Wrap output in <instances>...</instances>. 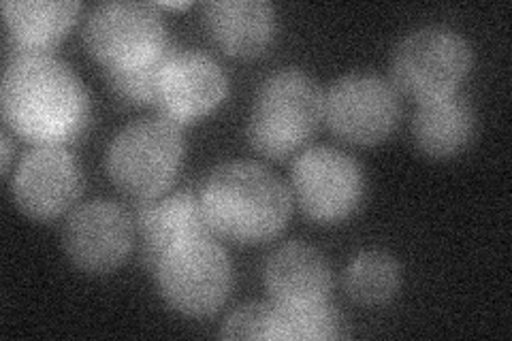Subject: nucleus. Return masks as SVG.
Segmentation results:
<instances>
[{
    "label": "nucleus",
    "instance_id": "obj_20",
    "mask_svg": "<svg viewBox=\"0 0 512 341\" xmlns=\"http://www.w3.org/2000/svg\"><path fill=\"white\" fill-rule=\"evenodd\" d=\"M175 52H178V47L169 41L165 50L148 62L137 64V67H128V69L105 71L111 92L118 96V101L126 105L154 103L158 79L163 75L167 62Z\"/></svg>",
    "mask_w": 512,
    "mask_h": 341
},
{
    "label": "nucleus",
    "instance_id": "obj_4",
    "mask_svg": "<svg viewBox=\"0 0 512 341\" xmlns=\"http://www.w3.org/2000/svg\"><path fill=\"white\" fill-rule=\"evenodd\" d=\"M182 128L165 118H141L114 137L107 171L126 197L148 201L163 197L182 167Z\"/></svg>",
    "mask_w": 512,
    "mask_h": 341
},
{
    "label": "nucleus",
    "instance_id": "obj_10",
    "mask_svg": "<svg viewBox=\"0 0 512 341\" xmlns=\"http://www.w3.org/2000/svg\"><path fill=\"white\" fill-rule=\"evenodd\" d=\"M135 222L131 211L116 201H88L69 216L62 231L64 252L86 273L118 269L133 250Z\"/></svg>",
    "mask_w": 512,
    "mask_h": 341
},
{
    "label": "nucleus",
    "instance_id": "obj_1",
    "mask_svg": "<svg viewBox=\"0 0 512 341\" xmlns=\"http://www.w3.org/2000/svg\"><path fill=\"white\" fill-rule=\"evenodd\" d=\"M0 101L9 131L35 145H67L86 131L90 118L84 84L52 54L11 58Z\"/></svg>",
    "mask_w": 512,
    "mask_h": 341
},
{
    "label": "nucleus",
    "instance_id": "obj_13",
    "mask_svg": "<svg viewBox=\"0 0 512 341\" xmlns=\"http://www.w3.org/2000/svg\"><path fill=\"white\" fill-rule=\"evenodd\" d=\"M131 216L141 237L143 265L152 273H156L165 254L178 243L216 237L205 218L199 192L180 190L167 197L133 201Z\"/></svg>",
    "mask_w": 512,
    "mask_h": 341
},
{
    "label": "nucleus",
    "instance_id": "obj_19",
    "mask_svg": "<svg viewBox=\"0 0 512 341\" xmlns=\"http://www.w3.org/2000/svg\"><path fill=\"white\" fill-rule=\"evenodd\" d=\"M274 305L269 339L316 341L344 337V318L327 301L310 305Z\"/></svg>",
    "mask_w": 512,
    "mask_h": 341
},
{
    "label": "nucleus",
    "instance_id": "obj_14",
    "mask_svg": "<svg viewBox=\"0 0 512 341\" xmlns=\"http://www.w3.org/2000/svg\"><path fill=\"white\" fill-rule=\"evenodd\" d=\"M269 297L278 305L327 301L333 284L327 258L308 243L291 241L269 254L263 269Z\"/></svg>",
    "mask_w": 512,
    "mask_h": 341
},
{
    "label": "nucleus",
    "instance_id": "obj_7",
    "mask_svg": "<svg viewBox=\"0 0 512 341\" xmlns=\"http://www.w3.org/2000/svg\"><path fill=\"white\" fill-rule=\"evenodd\" d=\"M84 43L105 71L137 67L169 45L163 15L148 3H105L92 9Z\"/></svg>",
    "mask_w": 512,
    "mask_h": 341
},
{
    "label": "nucleus",
    "instance_id": "obj_12",
    "mask_svg": "<svg viewBox=\"0 0 512 341\" xmlns=\"http://www.w3.org/2000/svg\"><path fill=\"white\" fill-rule=\"evenodd\" d=\"M13 199L26 216L54 220L73 207L82 175L64 145H37L18 165L11 180Z\"/></svg>",
    "mask_w": 512,
    "mask_h": 341
},
{
    "label": "nucleus",
    "instance_id": "obj_11",
    "mask_svg": "<svg viewBox=\"0 0 512 341\" xmlns=\"http://www.w3.org/2000/svg\"><path fill=\"white\" fill-rule=\"evenodd\" d=\"M227 90V73L214 58L197 50H178L158 79L154 105L160 118L182 128L210 116Z\"/></svg>",
    "mask_w": 512,
    "mask_h": 341
},
{
    "label": "nucleus",
    "instance_id": "obj_5",
    "mask_svg": "<svg viewBox=\"0 0 512 341\" xmlns=\"http://www.w3.org/2000/svg\"><path fill=\"white\" fill-rule=\"evenodd\" d=\"M472 67V50L459 32L444 26L412 30L391 58L395 90L425 103L455 94Z\"/></svg>",
    "mask_w": 512,
    "mask_h": 341
},
{
    "label": "nucleus",
    "instance_id": "obj_2",
    "mask_svg": "<svg viewBox=\"0 0 512 341\" xmlns=\"http://www.w3.org/2000/svg\"><path fill=\"white\" fill-rule=\"evenodd\" d=\"M199 194L214 235L244 246L274 239L291 216L286 184L252 160L224 162L207 177Z\"/></svg>",
    "mask_w": 512,
    "mask_h": 341
},
{
    "label": "nucleus",
    "instance_id": "obj_9",
    "mask_svg": "<svg viewBox=\"0 0 512 341\" xmlns=\"http://www.w3.org/2000/svg\"><path fill=\"white\" fill-rule=\"evenodd\" d=\"M399 96L391 81L372 73H350L333 81L325 94V120L340 139L376 145L399 120Z\"/></svg>",
    "mask_w": 512,
    "mask_h": 341
},
{
    "label": "nucleus",
    "instance_id": "obj_18",
    "mask_svg": "<svg viewBox=\"0 0 512 341\" xmlns=\"http://www.w3.org/2000/svg\"><path fill=\"white\" fill-rule=\"evenodd\" d=\"M399 284H402V269L391 254L382 250H365L357 254L344 275L348 297L370 307L391 301L397 295Z\"/></svg>",
    "mask_w": 512,
    "mask_h": 341
},
{
    "label": "nucleus",
    "instance_id": "obj_8",
    "mask_svg": "<svg viewBox=\"0 0 512 341\" xmlns=\"http://www.w3.org/2000/svg\"><path fill=\"white\" fill-rule=\"evenodd\" d=\"M293 192L310 220L335 224L350 218L363 203L365 175L359 162L346 152L316 145L295 160Z\"/></svg>",
    "mask_w": 512,
    "mask_h": 341
},
{
    "label": "nucleus",
    "instance_id": "obj_22",
    "mask_svg": "<svg viewBox=\"0 0 512 341\" xmlns=\"http://www.w3.org/2000/svg\"><path fill=\"white\" fill-rule=\"evenodd\" d=\"M11 139L7 133H3V173H9V167H11Z\"/></svg>",
    "mask_w": 512,
    "mask_h": 341
},
{
    "label": "nucleus",
    "instance_id": "obj_3",
    "mask_svg": "<svg viewBox=\"0 0 512 341\" xmlns=\"http://www.w3.org/2000/svg\"><path fill=\"white\" fill-rule=\"evenodd\" d=\"M323 120L325 92L308 73L282 69L254 96L248 141L259 154L284 160L306 148Z\"/></svg>",
    "mask_w": 512,
    "mask_h": 341
},
{
    "label": "nucleus",
    "instance_id": "obj_21",
    "mask_svg": "<svg viewBox=\"0 0 512 341\" xmlns=\"http://www.w3.org/2000/svg\"><path fill=\"white\" fill-rule=\"evenodd\" d=\"M271 303H248L235 310L224 322V339H269Z\"/></svg>",
    "mask_w": 512,
    "mask_h": 341
},
{
    "label": "nucleus",
    "instance_id": "obj_16",
    "mask_svg": "<svg viewBox=\"0 0 512 341\" xmlns=\"http://www.w3.org/2000/svg\"><path fill=\"white\" fill-rule=\"evenodd\" d=\"M82 5L75 0H5L9 60L26 54H50L67 37Z\"/></svg>",
    "mask_w": 512,
    "mask_h": 341
},
{
    "label": "nucleus",
    "instance_id": "obj_15",
    "mask_svg": "<svg viewBox=\"0 0 512 341\" xmlns=\"http://www.w3.org/2000/svg\"><path fill=\"white\" fill-rule=\"evenodd\" d=\"M203 22L220 50L237 58L259 56L276 35V11L265 0H214Z\"/></svg>",
    "mask_w": 512,
    "mask_h": 341
},
{
    "label": "nucleus",
    "instance_id": "obj_17",
    "mask_svg": "<svg viewBox=\"0 0 512 341\" xmlns=\"http://www.w3.org/2000/svg\"><path fill=\"white\" fill-rule=\"evenodd\" d=\"M414 143L429 158H453L466 150L474 135V111L459 94L425 101L414 113Z\"/></svg>",
    "mask_w": 512,
    "mask_h": 341
},
{
    "label": "nucleus",
    "instance_id": "obj_6",
    "mask_svg": "<svg viewBox=\"0 0 512 341\" xmlns=\"http://www.w3.org/2000/svg\"><path fill=\"white\" fill-rule=\"evenodd\" d=\"M154 275L165 303L188 318L216 314L233 284L229 256L214 237L178 243L165 254Z\"/></svg>",
    "mask_w": 512,
    "mask_h": 341
}]
</instances>
